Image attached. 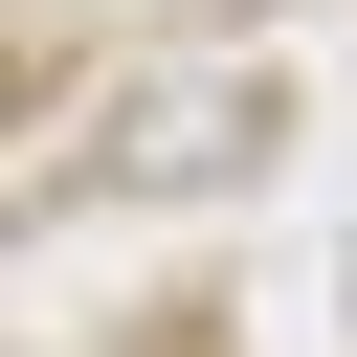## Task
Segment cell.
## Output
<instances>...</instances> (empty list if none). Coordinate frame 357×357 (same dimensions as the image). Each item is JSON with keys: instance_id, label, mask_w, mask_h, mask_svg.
I'll list each match as a JSON object with an SVG mask.
<instances>
[{"instance_id": "1", "label": "cell", "mask_w": 357, "mask_h": 357, "mask_svg": "<svg viewBox=\"0 0 357 357\" xmlns=\"http://www.w3.org/2000/svg\"><path fill=\"white\" fill-rule=\"evenodd\" d=\"M245 156H268V89L245 67H178V89L112 112V178H245Z\"/></svg>"}, {"instance_id": "2", "label": "cell", "mask_w": 357, "mask_h": 357, "mask_svg": "<svg viewBox=\"0 0 357 357\" xmlns=\"http://www.w3.org/2000/svg\"><path fill=\"white\" fill-rule=\"evenodd\" d=\"M335 290H357V268H335Z\"/></svg>"}]
</instances>
